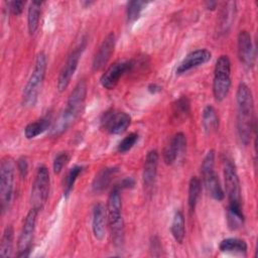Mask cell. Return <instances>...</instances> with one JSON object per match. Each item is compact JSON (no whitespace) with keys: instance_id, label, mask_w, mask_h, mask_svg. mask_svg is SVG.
I'll return each instance as SVG.
<instances>
[{"instance_id":"6da1fadb","label":"cell","mask_w":258,"mask_h":258,"mask_svg":"<svg viewBox=\"0 0 258 258\" xmlns=\"http://www.w3.org/2000/svg\"><path fill=\"white\" fill-rule=\"evenodd\" d=\"M237 133L243 145H248L254 129V101L251 89L240 83L236 92Z\"/></svg>"},{"instance_id":"7a4b0ae2","label":"cell","mask_w":258,"mask_h":258,"mask_svg":"<svg viewBox=\"0 0 258 258\" xmlns=\"http://www.w3.org/2000/svg\"><path fill=\"white\" fill-rule=\"evenodd\" d=\"M87 97V83L81 80L71 92L67 106L50 129V136L56 137L66 132L81 115Z\"/></svg>"},{"instance_id":"3957f363","label":"cell","mask_w":258,"mask_h":258,"mask_svg":"<svg viewBox=\"0 0 258 258\" xmlns=\"http://www.w3.org/2000/svg\"><path fill=\"white\" fill-rule=\"evenodd\" d=\"M120 192L121 189L115 185L108 197L106 206L107 220L112 236V242L118 251L123 249L124 246V220Z\"/></svg>"},{"instance_id":"277c9868","label":"cell","mask_w":258,"mask_h":258,"mask_svg":"<svg viewBox=\"0 0 258 258\" xmlns=\"http://www.w3.org/2000/svg\"><path fill=\"white\" fill-rule=\"evenodd\" d=\"M46 67H47L46 55L43 51H40L36 55L32 73L25 87L23 88L22 103L24 106L32 107L35 105L44 77H45Z\"/></svg>"},{"instance_id":"5b68a950","label":"cell","mask_w":258,"mask_h":258,"mask_svg":"<svg viewBox=\"0 0 258 258\" xmlns=\"http://www.w3.org/2000/svg\"><path fill=\"white\" fill-rule=\"evenodd\" d=\"M231 60L228 55H221L215 64L213 94L218 102L225 100L231 89Z\"/></svg>"},{"instance_id":"8992f818","label":"cell","mask_w":258,"mask_h":258,"mask_svg":"<svg viewBox=\"0 0 258 258\" xmlns=\"http://www.w3.org/2000/svg\"><path fill=\"white\" fill-rule=\"evenodd\" d=\"M15 162L11 157H4L0 165V202L1 212L5 214L9 211L12 197L15 176Z\"/></svg>"},{"instance_id":"52a82bcc","label":"cell","mask_w":258,"mask_h":258,"mask_svg":"<svg viewBox=\"0 0 258 258\" xmlns=\"http://www.w3.org/2000/svg\"><path fill=\"white\" fill-rule=\"evenodd\" d=\"M202 176L204 184L209 195L216 201H223L225 198V191L221 185L219 176L215 171V151L210 150L203 159Z\"/></svg>"},{"instance_id":"ba28073f","label":"cell","mask_w":258,"mask_h":258,"mask_svg":"<svg viewBox=\"0 0 258 258\" xmlns=\"http://www.w3.org/2000/svg\"><path fill=\"white\" fill-rule=\"evenodd\" d=\"M87 46V39L82 38V40L79 42V44L70 52L68 55L56 81V88L58 92H63L69 85L71 84L72 78L78 68L79 61L81 59V56Z\"/></svg>"},{"instance_id":"9c48e42d","label":"cell","mask_w":258,"mask_h":258,"mask_svg":"<svg viewBox=\"0 0 258 258\" xmlns=\"http://www.w3.org/2000/svg\"><path fill=\"white\" fill-rule=\"evenodd\" d=\"M50 187L49 171L45 165H40L35 173L31 187V205L32 208L40 211L45 205Z\"/></svg>"},{"instance_id":"30bf717a","label":"cell","mask_w":258,"mask_h":258,"mask_svg":"<svg viewBox=\"0 0 258 258\" xmlns=\"http://www.w3.org/2000/svg\"><path fill=\"white\" fill-rule=\"evenodd\" d=\"M224 181L226 194L228 197V206L233 207H242V199H241V183L240 179L235 167V164L231 159H224Z\"/></svg>"},{"instance_id":"8fae6325","label":"cell","mask_w":258,"mask_h":258,"mask_svg":"<svg viewBox=\"0 0 258 258\" xmlns=\"http://www.w3.org/2000/svg\"><path fill=\"white\" fill-rule=\"evenodd\" d=\"M38 212H39L38 210L31 208L24 219L22 229L20 231V235L18 238V243H17V248H18L17 257L19 258H26L30 255Z\"/></svg>"},{"instance_id":"7c38bea8","label":"cell","mask_w":258,"mask_h":258,"mask_svg":"<svg viewBox=\"0 0 258 258\" xmlns=\"http://www.w3.org/2000/svg\"><path fill=\"white\" fill-rule=\"evenodd\" d=\"M131 123V117L126 112L110 109L103 113L100 119V128L110 134L124 133Z\"/></svg>"},{"instance_id":"4fadbf2b","label":"cell","mask_w":258,"mask_h":258,"mask_svg":"<svg viewBox=\"0 0 258 258\" xmlns=\"http://www.w3.org/2000/svg\"><path fill=\"white\" fill-rule=\"evenodd\" d=\"M134 67L133 60H119L111 64L101 76L100 83L103 88L113 90L119 83L120 79Z\"/></svg>"},{"instance_id":"5bb4252c","label":"cell","mask_w":258,"mask_h":258,"mask_svg":"<svg viewBox=\"0 0 258 258\" xmlns=\"http://www.w3.org/2000/svg\"><path fill=\"white\" fill-rule=\"evenodd\" d=\"M237 51L240 61L247 69H252L255 62V49L252 37L247 30H242L237 38Z\"/></svg>"},{"instance_id":"9a60e30c","label":"cell","mask_w":258,"mask_h":258,"mask_svg":"<svg viewBox=\"0 0 258 258\" xmlns=\"http://www.w3.org/2000/svg\"><path fill=\"white\" fill-rule=\"evenodd\" d=\"M186 148V138L182 132L174 134L163 150V161L165 164L170 165L183 154Z\"/></svg>"},{"instance_id":"2e32d148","label":"cell","mask_w":258,"mask_h":258,"mask_svg":"<svg viewBox=\"0 0 258 258\" xmlns=\"http://www.w3.org/2000/svg\"><path fill=\"white\" fill-rule=\"evenodd\" d=\"M115 34L114 32H110L106 35V37L103 39L102 43L100 44L97 52L94 55L93 62H92V70L94 72L100 71L103 69L108 60L110 59L114 48H115Z\"/></svg>"},{"instance_id":"e0dca14e","label":"cell","mask_w":258,"mask_h":258,"mask_svg":"<svg viewBox=\"0 0 258 258\" xmlns=\"http://www.w3.org/2000/svg\"><path fill=\"white\" fill-rule=\"evenodd\" d=\"M211 57L212 53L210 50L206 48L196 49L186 54L185 57L181 60V62L176 68V74L183 75L192 69L207 63L211 59Z\"/></svg>"},{"instance_id":"ac0fdd59","label":"cell","mask_w":258,"mask_h":258,"mask_svg":"<svg viewBox=\"0 0 258 258\" xmlns=\"http://www.w3.org/2000/svg\"><path fill=\"white\" fill-rule=\"evenodd\" d=\"M158 152L154 149L147 152L144 166H143V173H142V180H143V186L144 190L146 192H151L156 175H157V165H158Z\"/></svg>"},{"instance_id":"d6986e66","label":"cell","mask_w":258,"mask_h":258,"mask_svg":"<svg viewBox=\"0 0 258 258\" xmlns=\"http://www.w3.org/2000/svg\"><path fill=\"white\" fill-rule=\"evenodd\" d=\"M106 208L102 203H98L93 208L92 214V230L95 238L102 241L106 235Z\"/></svg>"},{"instance_id":"ffe728a7","label":"cell","mask_w":258,"mask_h":258,"mask_svg":"<svg viewBox=\"0 0 258 258\" xmlns=\"http://www.w3.org/2000/svg\"><path fill=\"white\" fill-rule=\"evenodd\" d=\"M119 169L116 166H108L102 168L94 177L92 182V190L95 194L104 191L112 182Z\"/></svg>"},{"instance_id":"44dd1931","label":"cell","mask_w":258,"mask_h":258,"mask_svg":"<svg viewBox=\"0 0 258 258\" xmlns=\"http://www.w3.org/2000/svg\"><path fill=\"white\" fill-rule=\"evenodd\" d=\"M236 14V3L235 2H227L224 3V6L220 13L219 19V33L225 34L227 33L235 20Z\"/></svg>"},{"instance_id":"7402d4cb","label":"cell","mask_w":258,"mask_h":258,"mask_svg":"<svg viewBox=\"0 0 258 258\" xmlns=\"http://www.w3.org/2000/svg\"><path fill=\"white\" fill-rule=\"evenodd\" d=\"M219 249L223 253L246 255L248 245L244 240L239 238H226L220 242Z\"/></svg>"},{"instance_id":"603a6c76","label":"cell","mask_w":258,"mask_h":258,"mask_svg":"<svg viewBox=\"0 0 258 258\" xmlns=\"http://www.w3.org/2000/svg\"><path fill=\"white\" fill-rule=\"evenodd\" d=\"M202 126L206 133L210 134L215 132L219 128V117L215 108L211 105H208L203 110L202 115Z\"/></svg>"},{"instance_id":"cb8c5ba5","label":"cell","mask_w":258,"mask_h":258,"mask_svg":"<svg viewBox=\"0 0 258 258\" xmlns=\"http://www.w3.org/2000/svg\"><path fill=\"white\" fill-rule=\"evenodd\" d=\"M226 220H227L228 228L231 231H236L241 229L245 222V217H244L242 207L228 206L226 211Z\"/></svg>"},{"instance_id":"d4e9b609","label":"cell","mask_w":258,"mask_h":258,"mask_svg":"<svg viewBox=\"0 0 258 258\" xmlns=\"http://www.w3.org/2000/svg\"><path fill=\"white\" fill-rule=\"evenodd\" d=\"M49 126H50V117L48 116L41 117L40 119L26 125V127L24 128V135L27 139L35 138L36 136L42 134L47 129H49Z\"/></svg>"},{"instance_id":"484cf974","label":"cell","mask_w":258,"mask_h":258,"mask_svg":"<svg viewBox=\"0 0 258 258\" xmlns=\"http://www.w3.org/2000/svg\"><path fill=\"white\" fill-rule=\"evenodd\" d=\"M41 4L40 1H32L29 4L27 11V27L30 35H33L39 25L40 12H41Z\"/></svg>"},{"instance_id":"4316f807","label":"cell","mask_w":258,"mask_h":258,"mask_svg":"<svg viewBox=\"0 0 258 258\" xmlns=\"http://www.w3.org/2000/svg\"><path fill=\"white\" fill-rule=\"evenodd\" d=\"M190 112V102L186 96L179 97L172 104V118L174 121L179 122L187 118Z\"/></svg>"},{"instance_id":"83f0119b","label":"cell","mask_w":258,"mask_h":258,"mask_svg":"<svg viewBox=\"0 0 258 258\" xmlns=\"http://www.w3.org/2000/svg\"><path fill=\"white\" fill-rule=\"evenodd\" d=\"M184 217L183 214L180 211H176L173 215L171 226H170V231L171 234L174 238V240L181 244L184 240L185 237V227H184Z\"/></svg>"},{"instance_id":"f1b7e54d","label":"cell","mask_w":258,"mask_h":258,"mask_svg":"<svg viewBox=\"0 0 258 258\" xmlns=\"http://www.w3.org/2000/svg\"><path fill=\"white\" fill-rule=\"evenodd\" d=\"M13 238L14 231L11 225L6 226L3 231L0 243V256L3 258H8L12 256L13 252Z\"/></svg>"},{"instance_id":"f546056e","label":"cell","mask_w":258,"mask_h":258,"mask_svg":"<svg viewBox=\"0 0 258 258\" xmlns=\"http://www.w3.org/2000/svg\"><path fill=\"white\" fill-rule=\"evenodd\" d=\"M202 189L201 179L197 176H192L188 182V191H187V204L190 212L196 210L200 194Z\"/></svg>"},{"instance_id":"4dcf8cb0","label":"cell","mask_w":258,"mask_h":258,"mask_svg":"<svg viewBox=\"0 0 258 258\" xmlns=\"http://www.w3.org/2000/svg\"><path fill=\"white\" fill-rule=\"evenodd\" d=\"M83 168L84 167L81 165H75L68 171V173L63 179V196H64V198H68L70 196L71 191L74 188V185H75V182H76L78 176L83 171Z\"/></svg>"},{"instance_id":"1f68e13d","label":"cell","mask_w":258,"mask_h":258,"mask_svg":"<svg viewBox=\"0 0 258 258\" xmlns=\"http://www.w3.org/2000/svg\"><path fill=\"white\" fill-rule=\"evenodd\" d=\"M148 2L146 1H141V0H133L128 2L127 5V20L128 22H134L137 20L144 9V7L147 5Z\"/></svg>"},{"instance_id":"d6a6232c","label":"cell","mask_w":258,"mask_h":258,"mask_svg":"<svg viewBox=\"0 0 258 258\" xmlns=\"http://www.w3.org/2000/svg\"><path fill=\"white\" fill-rule=\"evenodd\" d=\"M139 139V135L138 133L136 132H132V133H129L126 137H124L122 139V141L119 143L118 145V152L120 153H125L127 151H129L135 144L136 142L138 141Z\"/></svg>"},{"instance_id":"836d02e7","label":"cell","mask_w":258,"mask_h":258,"mask_svg":"<svg viewBox=\"0 0 258 258\" xmlns=\"http://www.w3.org/2000/svg\"><path fill=\"white\" fill-rule=\"evenodd\" d=\"M70 160V154L67 151H62L59 152L53 159L52 162V168H53V172L54 173H59L62 168L67 165V163Z\"/></svg>"},{"instance_id":"e575fe53","label":"cell","mask_w":258,"mask_h":258,"mask_svg":"<svg viewBox=\"0 0 258 258\" xmlns=\"http://www.w3.org/2000/svg\"><path fill=\"white\" fill-rule=\"evenodd\" d=\"M8 10L13 14V15H20L23 11L25 2L24 1H8L6 2Z\"/></svg>"},{"instance_id":"d590c367","label":"cell","mask_w":258,"mask_h":258,"mask_svg":"<svg viewBox=\"0 0 258 258\" xmlns=\"http://www.w3.org/2000/svg\"><path fill=\"white\" fill-rule=\"evenodd\" d=\"M17 170L21 178H25L28 173V161L25 157H20L16 162Z\"/></svg>"},{"instance_id":"8d00e7d4","label":"cell","mask_w":258,"mask_h":258,"mask_svg":"<svg viewBox=\"0 0 258 258\" xmlns=\"http://www.w3.org/2000/svg\"><path fill=\"white\" fill-rule=\"evenodd\" d=\"M135 185V180L132 177H125L123 178L119 184H117V186L120 189H124V188H132Z\"/></svg>"},{"instance_id":"74e56055","label":"cell","mask_w":258,"mask_h":258,"mask_svg":"<svg viewBox=\"0 0 258 258\" xmlns=\"http://www.w3.org/2000/svg\"><path fill=\"white\" fill-rule=\"evenodd\" d=\"M161 90H162V88H161L159 85L155 84V83H151V84H149L148 87H147V91H148L150 94H157V93L161 92Z\"/></svg>"},{"instance_id":"f35d334b","label":"cell","mask_w":258,"mask_h":258,"mask_svg":"<svg viewBox=\"0 0 258 258\" xmlns=\"http://www.w3.org/2000/svg\"><path fill=\"white\" fill-rule=\"evenodd\" d=\"M205 5H206V8H207V9H209V10H214V9L217 7L218 3L215 2V1H207V2L205 3Z\"/></svg>"}]
</instances>
